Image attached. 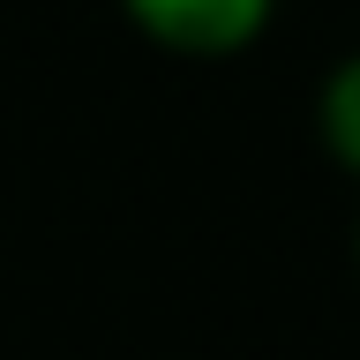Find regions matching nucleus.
Listing matches in <instances>:
<instances>
[{"label":"nucleus","mask_w":360,"mask_h":360,"mask_svg":"<svg viewBox=\"0 0 360 360\" xmlns=\"http://www.w3.org/2000/svg\"><path fill=\"white\" fill-rule=\"evenodd\" d=\"M315 143L330 150L338 173L360 180V53L330 60V75L315 83Z\"/></svg>","instance_id":"obj_2"},{"label":"nucleus","mask_w":360,"mask_h":360,"mask_svg":"<svg viewBox=\"0 0 360 360\" xmlns=\"http://www.w3.org/2000/svg\"><path fill=\"white\" fill-rule=\"evenodd\" d=\"M353 263H360V233H353Z\"/></svg>","instance_id":"obj_3"},{"label":"nucleus","mask_w":360,"mask_h":360,"mask_svg":"<svg viewBox=\"0 0 360 360\" xmlns=\"http://www.w3.org/2000/svg\"><path fill=\"white\" fill-rule=\"evenodd\" d=\"M120 15L173 60H233L263 45L278 0H120Z\"/></svg>","instance_id":"obj_1"}]
</instances>
